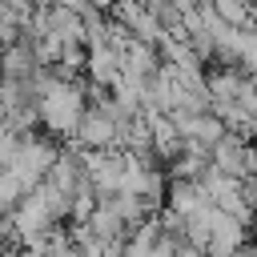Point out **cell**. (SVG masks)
<instances>
[{"mask_svg": "<svg viewBox=\"0 0 257 257\" xmlns=\"http://www.w3.org/2000/svg\"><path fill=\"white\" fill-rule=\"evenodd\" d=\"M72 145L76 149H84V153H104V149H120V128L96 108V104H88L84 108V116H80V124H76V133H72Z\"/></svg>", "mask_w": 257, "mask_h": 257, "instance_id": "obj_2", "label": "cell"}, {"mask_svg": "<svg viewBox=\"0 0 257 257\" xmlns=\"http://www.w3.org/2000/svg\"><path fill=\"white\" fill-rule=\"evenodd\" d=\"M229 257H257V245H253V241H245V245H237Z\"/></svg>", "mask_w": 257, "mask_h": 257, "instance_id": "obj_5", "label": "cell"}, {"mask_svg": "<svg viewBox=\"0 0 257 257\" xmlns=\"http://www.w3.org/2000/svg\"><path fill=\"white\" fill-rule=\"evenodd\" d=\"M253 245H257V237H253Z\"/></svg>", "mask_w": 257, "mask_h": 257, "instance_id": "obj_7", "label": "cell"}, {"mask_svg": "<svg viewBox=\"0 0 257 257\" xmlns=\"http://www.w3.org/2000/svg\"><path fill=\"white\" fill-rule=\"evenodd\" d=\"M201 209H209V193H205V185H201V181L169 177V185H165V213L189 221V217L201 213Z\"/></svg>", "mask_w": 257, "mask_h": 257, "instance_id": "obj_3", "label": "cell"}, {"mask_svg": "<svg viewBox=\"0 0 257 257\" xmlns=\"http://www.w3.org/2000/svg\"><path fill=\"white\" fill-rule=\"evenodd\" d=\"M28 193H32V185H28L20 173H12V169H4V173H0V213H8V217H12V209H16Z\"/></svg>", "mask_w": 257, "mask_h": 257, "instance_id": "obj_4", "label": "cell"}, {"mask_svg": "<svg viewBox=\"0 0 257 257\" xmlns=\"http://www.w3.org/2000/svg\"><path fill=\"white\" fill-rule=\"evenodd\" d=\"M52 161H56V145L48 141V137H40V133H20V141H16V153H12V173H20L32 189L48 177V169H52Z\"/></svg>", "mask_w": 257, "mask_h": 257, "instance_id": "obj_1", "label": "cell"}, {"mask_svg": "<svg viewBox=\"0 0 257 257\" xmlns=\"http://www.w3.org/2000/svg\"><path fill=\"white\" fill-rule=\"evenodd\" d=\"M88 4H92L96 12H112V4H116V0H88Z\"/></svg>", "mask_w": 257, "mask_h": 257, "instance_id": "obj_6", "label": "cell"}]
</instances>
